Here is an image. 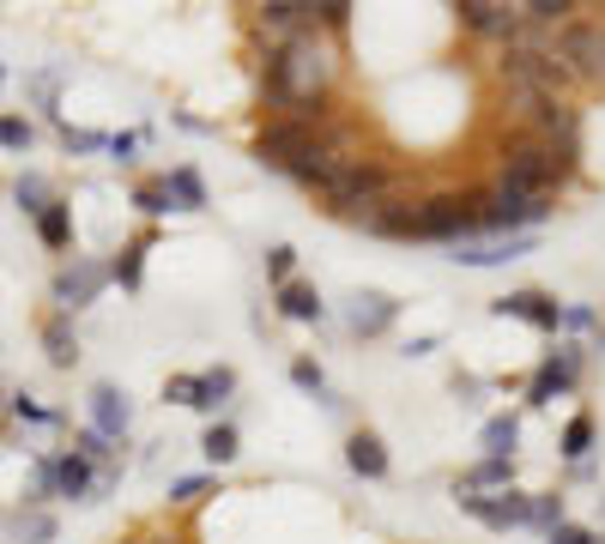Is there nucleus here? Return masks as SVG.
<instances>
[{"label": "nucleus", "mask_w": 605, "mask_h": 544, "mask_svg": "<svg viewBox=\"0 0 605 544\" xmlns=\"http://www.w3.org/2000/svg\"><path fill=\"white\" fill-rule=\"evenodd\" d=\"M333 79H340V55L321 31H302V37L278 43L261 55V91L273 109H302V104H328Z\"/></svg>", "instance_id": "nucleus-1"}, {"label": "nucleus", "mask_w": 605, "mask_h": 544, "mask_svg": "<svg viewBox=\"0 0 605 544\" xmlns=\"http://www.w3.org/2000/svg\"><path fill=\"white\" fill-rule=\"evenodd\" d=\"M576 157L581 152H564V145H545V140H514L509 152H502V176L497 188H509V194H557L569 176H576Z\"/></svg>", "instance_id": "nucleus-2"}, {"label": "nucleus", "mask_w": 605, "mask_h": 544, "mask_svg": "<svg viewBox=\"0 0 605 544\" xmlns=\"http://www.w3.org/2000/svg\"><path fill=\"white\" fill-rule=\"evenodd\" d=\"M514 116H521L526 140H545V145H564V152H581V109L569 97H551V91H533V97H514Z\"/></svg>", "instance_id": "nucleus-3"}, {"label": "nucleus", "mask_w": 605, "mask_h": 544, "mask_svg": "<svg viewBox=\"0 0 605 544\" xmlns=\"http://www.w3.org/2000/svg\"><path fill=\"white\" fill-rule=\"evenodd\" d=\"M316 140H321V128H309V121H297V116H273L261 133H254V164L297 176V169L316 157Z\"/></svg>", "instance_id": "nucleus-4"}, {"label": "nucleus", "mask_w": 605, "mask_h": 544, "mask_svg": "<svg viewBox=\"0 0 605 544\" xmlns=\"http://www.w3.org/2000/svg\"><path fill=\"white\" fill-rule=\"evenodd\" d=\"M454 502H461L473 520H485V527H497V532H509V527H533V496H521V490H497V496L454 490Z\"/></svg>", "instance_id": "nucleus-5"}, {"label": "nucleus", "mask_w": 605, "mask_h": 544, "mask_svg": "<svg viewBox=\"0 0 605 544\" xmlns=\"http://www.w3.org/2000/svg\"><path fill=\"white\" fill-rule=\"evenodd\" d=\"M254 31H261L266 43H290L302 37V31H321L316 25V0H266V7H254Z\"/></svg>", "instance_id": "nucleus-6"}, {"label": "nucleus", "mask_w": 605, "mask_h": 544, "mask_svg": "<svg viewBox=\"0 0 605 544\" xmlns=\"http://www.w3.org/2000/svg\"><path fill=\"white\" fill-rule=\"evenodd\" d=\"M454 13H461V25L473 31V37H497L502 49L521 37V7H509V0H461Z\"/></svg>", "instance_id": "nucleus-7"}, {"label": "nucleus", "mask_w": 605, "mask_h": 544, "mask_svg": "<svg viewBox=\"0 0 605 544\" xmlns=\"http://www.w3.org/2000/svg\"><path fill=\"white\" fill-rule=\"evenodd\" d=\"M581 376V345H557V357L539 363V376L526 381V405H551L557 393H569Z\"/></svg>", "instance_id": "nucleus-8"}, {"label": "nucleus", "mask_w": 605, "mask_h": 544, "mask_svg": "<svg viewBox=\"0 0 605 544\" xmlns=\"http://www.w3.org/2000/svg\"><path fill=\"white\" fill-rule=\"evenodd\" d=\"M104 279H109V267H97V260H73V267L55 279V303H61V315L85 309V303L104 291Z\"/></svg>", "instance_id": "nucleus-9"}, {"label": "nucleus", "mask_w": 605, "mask_h": 544, "mask_svg": "<svg viewBox=\"0 0 605 544\" xmlns=\"http://www.w3.org/2000/svg\"><path fill=\"white\" fill-rule=\"evenodd\" d=\"M490 315H514V321L539 327V333H557V327H564V309H557L545 291H514V297L490 303Z\"/></svg>", "instance_id": "nucleus-10"}, {"label": "nucleus", "mask_w": 605, "mask_h": 544, "mask_svg": "<svg viewBox=\"0 0 605 544\" xmlns=\"http://www.w3.org/2000/svg\"><path fill=\"white\" fill-rule=\"evenodd\" d=\"M526 248H533V236H473V243H454L448 260H461V267H502V260L526 255Z\"/></svg>", "instance_id": "nucleus-11"}, {"label": "nucleus", "mask_w": 605, "mask_h": 544, "mask_svg": "<svg viewBox=\"0 0 605 544\" xmlns=\"http://www.w3.org/2000/svg\"><path fill=\"white\" fill-rule=\"evenodd\" d=\"M400 303L382 297V291H364V297H352V309H345V327H352L357 339H382L388 327H394Z\"/></svg>", "instance_id": "nucleus-12"}, {"label": "nucleus", "mask_w": 605, "mask_h": 544, "mask_svg": "<svg viewBox=\"0 0 605 544\" xmlns=\"http://www.w3.org/2000/svg\"><path fill=\"white\" fill-rule=\"evenodd\" d=\"M345 466L357 472V478H388V448L376 429H357L352 441H345Z\"/></svg>", "instance_id": "nucleus-13"}, {"label": "nucleus", "mask_w": 605, "mask_h": 544, "mask_svg": "<svg viewBox=\"0 0 605 544\" xmlns=\"http://www.w3.org/2000/svg\"><path fill=\"white\" fill-rule=\"evenodd\" d=\"M92 417H97V436H121V429H128V417H133V405H128V393L121 388H97L92 393Z\"/></svg>", "instance_id": "nucleus-14"}, {"label": "nucleus", "mask_w": 605, "mask_h": 544, "mask_svg": "<svg viewBox=\"0 0 605 544\" xmlns=\"http://www.w3.org/2000/svg\"><path fill=\"white\" fill-rule=\"evenodd\" d=\"M454 490H514V460H490V453H485V460H478V466L473 472H461V478H454Z\"/></svg>", "instance_id": "nucleus-15"}, {"label": "nucleus", "mask_w": 605, "mask_h": 544, "mask_svg": "<svg viewBox=\"0 0 605 544\" xmlns=\"http://www.w3.org/2000/svg\"><path fill=\"white\" fill-rule=\"evenodd\" d=\"M230 393H237V369H230V363H218V369L194 376V412H218Z\"/></svg>", "instance_id": "nucleus-16"}, {"label": "nucleus", "mask_w": 605, "mask_h": 544, "mask_svg": "<svg viewBox=\"0 0 605 544\" xmlns=\"http://www.w3.org/2000/svg\"><path fill=\"white\" fill-rule=\"evenodd\" d=\"M273 297H278V315H285V321H321V291L316 285L290 279V285L273 291Z\"/></svg>", "instance_id": "nucleus-17"}, {"label": "nucleus", "mask_w": 605, "mask_h": 544, "mask_svg": "<svg viewBox=\"0 0 605 544\" xmlns=\"http://www.w3.org/2000/svg\"><path fill=\"white\" fill-rule=\"evenodd\" d=\"M55 490H61V496H80V502H92V496H97L92 460H85V453H67L61 466H55Z\"/></svg>", "instance_id": "nucleus-18"}, {"label": "nucleus", "mask_w": 605, "mask_h": 544, "mask_svg": "<svg viewBox=\"0 0 605 544\" xmlns=\"http://www.w3.org/2000/svg\"><path fill=\"white\" fill-rule=\"evenodd\" d=\"M164 188H170V200H176V212H200L206 206V188H200V176L194 169H170V176H164Z\"/></svg>", "instance_id": "nucleus-19"}, {"label": "nucleus", "mask_w": 605, "mask_h": 544, "mask_svg": "<svg viewBox=\"0 0 605 544\" xmlns=\"http://www.w3.org/2000/svg\"><path fill=\"white\" fill-rule=\"evenodd\" d=\"M43 345H49V363H55V369H67V363L80 357V339H73V327H67V315H55V321L43 327Z\"/></svg>", "instance_id": "nucleus-20"}, {"label": "nucleus", "mask_w": 605, "mask_h": 544, "mask_svg": "<svg viewBox=\"0 0 605 544\" xmlns=\"http://www.w3.org/2000/svg\"><path fill=\"white\" fill-rule=\"evenodd\" d=\"M200 453H206L212 466H230V460H237V424H212L206 429V441H200Z\"/></svg>", "instance_id": "nucleus-21"}, {"label": "nucleus", "mask_w": 605, "mask_h": 544, "mask_svg": "<svg viewBox=\"0 0 605 544\" xmlns=\"http://www.w3.org/2000/svg\"><path fill=\"white\" fill-rule=\"evenodd\" d=\"M514 441H521V424H514V417H490L485 424V453L490 460H514Z\"/></svg>", "instance_id": "nucleus-22"}, {"label": "nucleus", "mask_w": 605, "mask_h": 544, "mask_svg": "<svg viewBox=\"0 0 605 544\" xmlns=\"http://www.w3.org/2000/svg\"><path fill=\"white\" fill-rule=\"evenodd\" d=\"M37 236H43V243H49V248H67V236H73V224H67V206H61V200H49V206L37 212Z\"/></svg>", "instance_id": "nucleus-23"}, {"label": "nucleus", "mask_w": 605, "mask_h": 544, "mask_svg": "<svg viewBox=\"0 0 605 544\" xmlns=\"http://www.w3.org/2000/svg\"><path fill=\"white\" fill-rule=\"evenodd\" d=\"M49 539H55V515H43V508L13 520V544H49Z\"/></svg>", "instance_id": "nucleus-24"}, {"label": "nucleus", "mask_w": 605, "mask_h": 544, "mask_svg": "<svg viewBox=\"0 0 605 544\" xmlns=\"http://www.w3.org/2000/svg\"><path fill=\"white\" fill-rule=\"evenodd\" d=\"M588 448H593V417L581 412V417H569V424H564V460H576V466H581Z\"/></svg>", "instance_id": "nucleus-25"}, {"label": "nucleus", "mask_w": 605, "mask_h": 544, "mask_svg": "<svg viewBox=\"0 0 605 544\" xmlns=\"http://www.w3.org/2000/svg\"><path fill=\"white\" fill-rule=\"evenodd\" d=\"M133 206H140L145 218H164V212H176V200H170L164 181H140V188H133Z\"/></svg>", "instance_id": "nucleus-26"}, {"label": "nucleus", "mask_w": 605, "mask_h": 544, "mask_svg": "<svg viewBox=\"0 0 605 544\" xmlns=\"http://www.w3.org/2000/svg\"><path fill=\"white\" fill-rule=\"evenodd\" d=\"M290 381H297L302 393L328 400V376H321V363H316V357H297V363H290ZM328 405H333V400H328Z\"/></svg>", "instance_id": "nucleus-27"}, {"label": "nucleus", "mask_w": 605, "mask_h": 544, "mask_svg": "<svg viewBox=\"0 0 605 544\" xmlns=\"http://www.w3.org/2000/svg\"><path fill=\"white\" fill-rule=\"evenodd\" d=\"M316 25H321V37H340L352 25V7L345 0H316Z\"/></svg>", "instance_id": "nucleus-28"}, {"label": "nucleus", "mask_w": 605, "mask_h": 544, "mask_svg": "<svg viewBox=\"0 0 605 544\" xmlns=\"http://www.w3.org/2000/svg\"><path fill=\"white\" fill-rule=\"evenodd\" d=\"M290 267H297V248H290V243L266 248V279H273V291H278V285H290Z\"/></svg>", "instance_id": "nucleus-29"}, {"label": "nucleus", "mask_w": 605, "mask_h": 544, "mask_svg": "<svg viewBox=\"0 0 605 544\" xmlns=\"http://www.w3.org/2000/svg\"><path fill=\"white\" fill-rule=\"evenodd\" d=\"M140 255H145V243H128V248H121V260H116V267H109V279H121V285H140Z\"/></svg>", "instance_id": "nucleus-30"}, {"label": "nucleus", "mask_w": 605, "mask_h": 544, "mask_svg": "<svg viewBox=\"0 0 605 544\" xmlns=\"http://www.w3.org/2000/svg\"><path fill=\"white\" fill-rule=\"evenodd\" d=\"M533 527H545V532L564 527V496H533Z\"/></svg>", "instance_id": "nucleus-31"}, {"label": "nucleus", "mask_w": 605, "mask_h": 544, "mask_svg": "<svg viewBox=\"0 0 605 544\" xmlns=\"http://www.w3.org/2000/svg\"><path fill=\"white\" fill-rule=\"evenodd\" d=\"M212 490H218V478H176V484H170L176 502H206Z\"/></svg>", "instance_id": "nucleus-32"}, {"label": "nucleus", "mask_w": 605, "mask_h": 544, "mask_svg": "<svg viewBox=\"0 0 605 544\" xmlns=\"http://www.w3.org/2000/svg\"><path fill=\"white\" fill-rule=\"evenodd\" d=\"M0 145H7V152H25V145H31V121L0 116Z\"/></svg>", "instance_id": "nucleus-33"}, {"label": "nucleus", "mask_w": 605, "mask_h": 544, "mask_svg": "<svg viewBox=\"0 0 605 544\" xmlns=\"http://www.w3.org/2000/svg\"><path fill=\"white\" fill-rule=\"evenodd\" d=\"M19 206H25L31 218H37V212L49 206V194H43V181H37V176H31V181H19Z\"/></svg>", "instance_id": "nucleus-34"}, {"label": "nucleus", "mask_w": 605, "mask_h": 544, "mask_svg": "<svg viewBox=\"0 0 605 544\" xmlns=\"http://www.w3.org/2000/svg\"><path fill=\"white\" fill-rule=\"evenodd\" d=\"M545 544H600V539H593L588 527H569V520H564L557 532H545Z\"/></svg>", "instance_id": "nucleus-35"}, {"label": "nucleus", "mask_w": 605, "mask_h": 544, "mask_svg": "<svg viewBox=\"0 0 605 544\" xmlns=\"http://www.w3.org/2000/svg\"><path fill=\"white\" fill-rule=\"evenodd\" d=\"M13 412H19V417H31V424H55V412H49V405H37V400H19Z\"/></svg>", "instance_id": "nucleus-36"}, {"label": "nucleus", "mask_w": 605, "mask_h": 544, "mask_svg": "<svg viewBox=\"0 0 605 544\" xmlns=\"http://www.w3.org/2000/svg\"><path fill=\"white\" fill-rule=\"evenodd\" d=\"M109 152H116V164H128V152H140V133H121V140H109Z\"/></svg>", "instance_id": "nucleus-37"}, {"label": "nucleus", "mask_w": 605, "mask_h": 544, "mask_svg": "<svg viewBox=\"0 0 605 544\" xmlns=\"http://www.w3.org/2000/svg\"><path fill=\"white\" fill-rule=\"evenodd\" d=\"M430 351H436V333H424V339H412V345H406V357H430Z\"/></svg>", "instance_id": "nucleus-38"}]
</instances>
